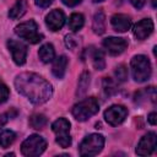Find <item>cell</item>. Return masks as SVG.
Masks as SVG:
<instances>
[{
  "instance_id": "cell-1",
  "label": "cell",
  "mask_w": 157,
  "mask_h": 157,
  "mask_svg": "<svg viewBox=\"0 0 157 157\" xmlns=\"http://www.w3.org/2000/svg\"><path fill=\"white\" fill-rule=\"evenodd\" d=\"M15 87L18 93L28 98L33 104H43L53 94L52 85L34 72H22L17 75Z\"/></svg>"
},
{
  "instance_id": "cell-2",
  "label": "cell",
  "mask_w": 157,
  "mask_h": 157,
  "mask_svg": "<svg viewBox=\"0 0 157 157\" xmlns=\"http://www.w3.org/2000/svg\"><path fill=\"white\" fill-rule=\"evenodd\" d=\"M131 75L136 82H145L151 77V63L145 55H135L130 61Z\"/></svg>"
},
{
  "instance_id": "cell-3",
  "label": "cell",
  "mask_w": 157,
  "mask_h": 157,
  "mask_svg": "<svg viewBox=\"0 0 157 157\" xmlns=\"http://www.w3.org/2000/svg\"><path fill=\"white\" fill-rule=\"evenodd\" d=\"M98 110H99L98 101L94 97H88L75 104L71 109V113L76 120L85 121L91 117H93L96 113H98Z\"/></svg>"
},
{
  "instance_id": "cell-4",
  "label": "cell",
  "mask_w": 157,
  "mask_h": 157,
  "mask_svg": "<svg viewBox=\"0 0 157 157\" xmlns=\"http://www.w3.org/2000/svg\"><path fill=\"white\" fill-rule=\"evenodd\" d=\"M103 146H104V137L101 134H90L81 141L78 146L80 155L96 156L103 150Z\"/></svg>"
},
{
  "instance_id": "cell-5",
  "label": "cell",
  "mask_w": 157,
  "mask_h": 157,
  "mask_svg": "<svg viewBox=\"0 0 157 157\" xmlns=\"http://www.w3.org/2000/svg\"><path fill=\"white\" fill-rule=\"evenodd\" d=\"M15 33L20 38H22V39H25V40H27L32 44H36V43L40 42L42 38H43V36L38 32V26H37L36 21H33V20L22 22L18 26H16L15 27Z\"/></svg>"
},
{
  "instance_id": "cell-6",
  "label": "cell",
  "mask_w": 157,
  "mask_h": 157,
  "mask_svg": "<svg viewBox=\"0 0 157 157\" xmlns=\"http://www.w3.org/2000/svg\"><path fill=\"white\" fill-rule=\"evenodd\" d=\"M47 147V141L39 136V135H31L28 136L21 145V152L23 156H28V157H34V156H39L44 152Z\"/></svg>"
},
{
  "instance_id": "cell-7",
  "label": "cell",
  "mask_w": 157,
  "mask_h": 157,
  "mask_svg": "<svg viewBox=\"0 0 157 157\" xmlns=\"http://www.w3.org/2000/svg\"><path fill=\"white\" fill-rule=\"evenodd\" d=\"M52 129L56 135L55 141L63 147L66 148L71 145V136H70V121L65 118H59L52 124Z\"/></svg>"
},
{
  "instance_id": "cell-8",
  "label": "cell",
  "mask_w": 157,
  "mask_h": 157,
  "mask_svg": "<svg viewBox=\"0 0 157 157\" xmlns=\"http://www.w3.org/2000/svg\"><path fill=\"white\" fill-rule=\"evenodd\" d=\"M126 115H128V109L120 104L110 105L104 112V119L112 126H117V125L121 124L124 121V119L126 118Z\"/></svg>"
},
{
  "instance_id": "cell-9",
  "label": "cell",
  "mask_w": 157,
  "mask_h": 157,
  "mask_svg": "<svg viewBox=\"0 0 157 157\" xmlns=\"http://www.w3.org/2000/svg\"><path fill=\"white\" fill-rule=\"evenodd\" d=\"M157 145V136L155 132H147L141 137V140L137 144L136 147V153L139 156H150L151 153L155 152Z\"/></svg>"
},
{
  "instance_id": "cell-10",
  "label": "cell",
  "mask_w": 157,
  "mask_h": 157,
  "mask_svg": "<svg viewBox=\"0 0 157 157\" xmlns=\"http://www.w3.org/2000/svg\"><path fill=\"white\" fill-rule=\"evenodd\" d=\"M7 48L12 55L13 61L17 65H23L27 59V47L15 39H9L7 40Z\"/></svg>"
},
{
  "instance_id": "cell-11",
  "label": "cell",
  "mask_w": 157,
  "mask_h": 157,
  "mask_svg": "<svg viewBox=\"0 0 157 157\" xmlns=\"http://www.w3.org/2000/svg\"><path fill=\"white\" fill-rule=\"evenodd\" d=\"M102 44L110 55H119L128 47V42L120 37H107L103 39Z\"/></svg>"
},
{
  "instance_id": "cell-12",
  "label": "cell",
  "mask_w": 157,
  "mask_h": 157,
  "mask_svg": "<svg viewBox=\"0 0 157 157\" xmlns=\"http://www.w3.org/2000/svg\"><path fill=\"white\" fill-rule=\"evenodd\" d=\"M65 23V15L61 10L55 9L45 16V25L50 31H59Z\"/></svg>"
},
{
  "instance_id": "cell-13",
  "label": "cell",
  "mask_w": 157,
  "mask_h": 157,
  "mask_svg": "<svg viewBox=\"0 0 157 157\" xmlns=\"http://www.w3.org/2000/svg\"><path fill=\"white\" fill-rule=\"evenodd\" d=\"M152 32H153V22L151 18H144V20L139 21L134 26V29H132L134 36L139 40L146 39Z\"/></svg>"
},
{
  "instance_id": "cell-14",
  "label": "cell",
  "mask_w": 157,
  "mask_h": 157,
  "mask_svg": "<svg viewBox=\"0 0 157 157\" xmlns=\"http://www.w3.org/2000/svg\"><path fill=\"white\" fill-rule=\"evenodd\" d=\"M112 27L117 32H126L131 26V18L124 13H115L110 18Z\"/></svg>"
},
{
  "instance_id": "cell-15",
  "label": "cell",
  "mask_w": 157,
  "mask_h": 157,
  "mask_svg": "<svg viewBox=\"0 0 157 157\" xmlns=\"http://www.w3.org/2000/svg\"><path fill=\"white\" fill-rule=\"evenodd\" d=\"M66 66H67V58L65 55H60L58 56L52 66V72L56 78H63L66 71Z\"/></svg>"
},
{
  "instance_id": "cell-16",
  "label": "cell",
  "mask_w": 157,
  "mask_h": 157,
  "mask_svg": "<svg viewBox=\"0 0 157 157\" xmlns=\"http://www.w3.org/2000/svg\"><path fill=\"white\" fill-rule=\"evenodd\" d=\"M27 7H28L27 0H17V1L13 4V6L9 10V17L12 18V20L21 18V17L26 13Z\"/></svg>"
},
{
  "instance_id": "cell-17",
  "label": "cell",
  "mask_w": 157,
  "mask_h": 157,
  "mask_svg": "<svg viewBox=\"0 0 157 157\" xmlns=\"http://www.w3.org/2000/svg\"><path fill=\"white\" fill-rule=\"evenodd\" d=\"M38 56L40 59L42 63L47 64V63H50L54 56H55V52H54V47L50 44V43H45L43 44L39 50H38Z\"/></svg>"
},
{
  "instance_id": "cell-18",
  "label": "cell",
  "mask_w": 157,
  "mask_h": 157,
  "mask_svg": "<svg viewBox=\"0 0 157 157\" xmlns=\"http://www.w3.org/2000/svg\"><path fill=\"white\" fill-rule=\"evenodd\" d=\"M90 55L92 59V64L94 69L97 70H103L105 66V60H104V53L101 49L97 48H91L90 49Z\"/></svg>"
},
{
  "instance_id": "cell-19",
  "label": "cell",
  "mask_w": 157,
  "mask_h": 157,
  "mask_svg": "<svg viewBox=\"0 0 157 157\" xmlns=\"http://www.w3.org/2000/svg\"><path fill=\"white\" fill-rule=\"evenodd\" d=\"M92 28L96 34H103L105 31V16L102 11H98L93 16V22H92Z\"/></svg>"
},
{
  "instance_id": "cell-20",
  "label": "cell",
  "mask_w": 157,
  "mask_h": 157,
  "mask_svg": "<svg viewBox=\"0 0 157 157\" xmlns=\"http://www.w3.org/2000/svg\"><path fill=\"white\" fill-rule=\"evenodd\" d=\"M90 82H91V78H90V72L88 71H83L78 78V82H77V91H76V96L78 97H82L87 90H88V86H90Z\"/></svg>"
},
{
  "instance_id": "cell-21",
  "label": "cell",
  "mask_w": 157,
  "mask_h": 157,
  "mask_svg": "<svg viewBox=\"0 0 157 157\" xmlns=\"http://www.w3.org/2000/svg\"><path fill=\"white\" fill-rule=\"evenodd\" d=\"M83 23H85V17L82 13H78V12H75L70 16L69 18V27L71 31L76 32L78 29H81L83 27Z\"/></svg>"
},
{
  "instance_id": "cell-22",
  "label": "cell",
  "mask_w": 157,
  "mask_h": 157,
  "mask_svg": "<svg viewBox=\"0 0 157 157\" xmlns=\"http://www.w3.org/2000/svg\"><path fill=\"white\" fill-rule=\"evenodd\" d=\"M28 123H29L31 128L40 130L47 125V118L44 114H33V115H31Z\"/></svg>"
},
{
  "instance_id": "cell-23",
  "label": "cell",
  "mask_w": 157,
  "mask_h": 157,
  "mask_svg": "<svg viewBox=\"0 0 157 157\" xmlns=\"http://www.w3.org/2000/svg\"><path fill=\"white\" fill-rule=\"evenodd\" d=\"M16 134L12 130H4L0 132V147L6 148L15 141Z\"/></svg>"
},
{
  "instance_id": "cell-24",
  "label": "cell",
  "mask_w": 157,
  "mask_h": 157,
  "mask_svg": "<svg viewBox=\"0 0 157 157\" xmlns=\"http://www.w3.org/2000/svg\"><path fill=\"white\" fill-rule=\"evenodd\" d=\"M102 86H103V92L105 93V96H112V94H114L117 92V85L109 77H104L103 78Z\"/></svg>"
},
{
  "instance_id": "cell-25",
  "label": "cell",
  "mask_w": 157,
  "mask_h": 157,
  "mask_svg": "<svg viewBox=\"0 0 157 157\" xmlns=\"http://www.w3.org/2000/svg\"><path fill=\"white\" fill-rule=\"evenodd\" d=\"M114 75H115V77H117L118 81H120V82L125 81L128 78V69H126V66L123 65V64L119 65V66H117L115 70H114Z\"/></svg>"
},
{
  "instance_id": "cell-26",
  "label": "cell",
  "mask_w": 157,
  "mask_h": 157,
  "mask_svg": "<svg viewBox=\"0 0 157 157\" xmlns=\"http://www.w3.org/2000/svg\"><path fill=\"white\" fill-rule=\"evenodd\" d=\"M78 44H80V40H78V38H77L76 36H74V34H67V36L65 37V45H66L69 49L74 50V49H76V48L78 47Z\"/></svg>"
},
{
  "instance_id": "cell-27",
  "label": "cell",
  "mask_w": 157,
  "mask_h": 157,
  "mask_svg": "<svg viewBox=\"0 0 157 157\" xmlns=\"http://www.w3.org/2000/svg\"><path fill=\"white\" fill-rule=\"evenodd\" d=\"M16 114H17V112H16L15 109H12V110H10V112H6V113H1V114H0V129L9 121L10 118L15 117Z\"/></svg>"
},
{
  "instance_id": "cell-28",
  "label": "cell",
  "mask_w": 157,
  "mask_h": 157,
  "mask_svg": "<svg viewBox=\"0 0 157 157\" xmlns=\"http://www.w3.org/2000/svg\"><path fill=\"white\" fill-rule=\"evenodd\" d=\"M9 94H10L9 87H7V86H6V85H5L2 81H0V104L7 101Z\"/></svg>"
},
{
  "instance_id": "cell-29",
  "label": "cell",
  "mask_w": 157,
  "mask_h": 157,
  "mask_svg": "<svg viewBox=\"0 0 157 157\" xmlns=\"http://www.w3.org/2000/svg\"><path fill=\"white\" fill-rule=\"evenodd\" d=\"M34 2H36L37 6H39L42 9H45L53 2V0H34Z\"/></svg>"
},
{
  "instance_id": "cell-30",
  "label": "cell",
  "mask_w": 157,
  "mask_h": 157,
  "mask_svg": "<svg viewBox=\"0 0 157 157\" xmlns=\"http://www.w3.org/2000/svg\"><path fill=\"white\" fill-rule=\"evenodd\" d=\"M130 2L132 4V6H134L135 9H141V7L145 5L146 0H130Z\"/></svg>"
},
{
  "instance_id": "cell-31",
  "label": "cell",
  "mask_w": 157,
  "mask_h": 157,
  "mask_svg": "<svg viewBox=\"0 0 157 157\" xmlns=\"http://www.w3.org/2000/svg\"><path fill=\"white\" fill-rule=\"evenodd\" d=\"M66 6H69V7H72V6H76V5H78L82 0H61Z\"/></svg>"
},
{
  "instance_id": "cell-32",
  "label": "cell",
  "mask_w": 157,
  "mask_h": 157,
  "mask_svg": "<svg viewBox=\"0 0 157 157\" xmlns=\"http://www.w3.org/2000/svg\"><path fill=\"white\" fill-rule=\"evenodd\" d=\"M156 117H157V114H156L155 112H152V113L148 114L147 120H148V123H150L151 125H156Z\"/></svg>"
},
{
  "instance_id": "cell-33",
  "label": "cell",
  "mask_w": 157,
  "mask_h": 157,
  "mask_svg": "<svg viewBox=\"0 0 157 157\" xmlns=\"http://www.w3.org/2000/svg\"><path fill=\"white\" fill-rule=\"evenodd\" d=\"M152 6H153V7L157 6V5H156V0H152Z\"/></svg>"
},
{
  "instance_id": "cell-34",
  "label": "cell",
  "mask_w": 157,
  "mask_h": 157,
  "mask_svg": "<svg viewBox=\"0 0 157 157\" xmlns=\"http://www.w3.org/2000/svg\"><path fill=\"white\" fill-rule=\"evenodd\" d=\"M101 1H103V0H93V2H101Z\"/></svg>"
}]
</instances>
